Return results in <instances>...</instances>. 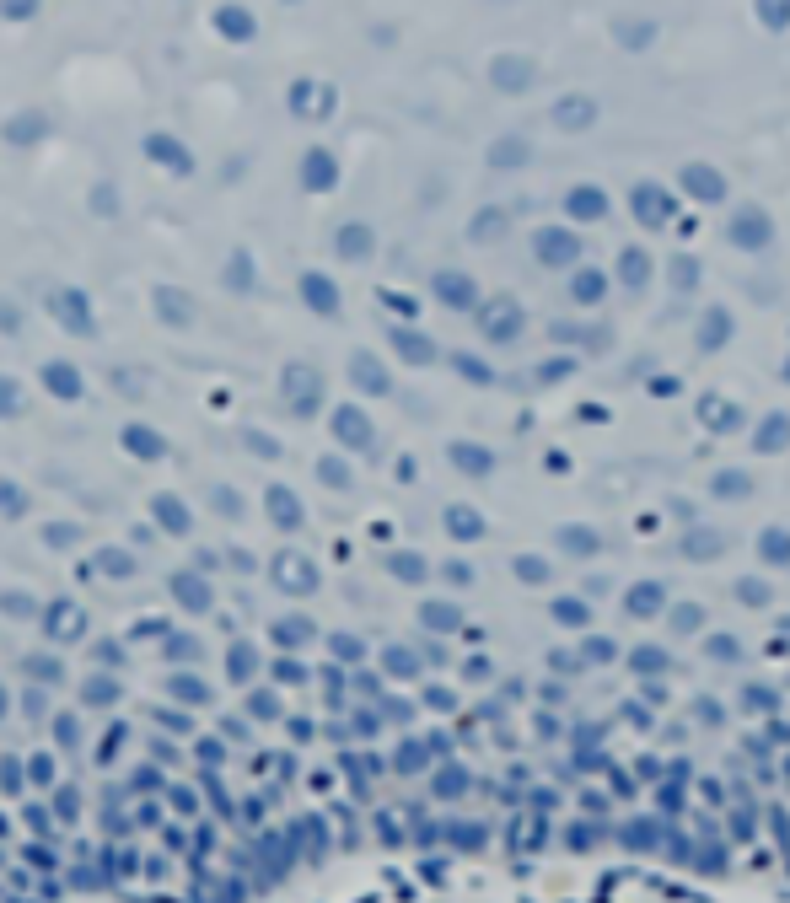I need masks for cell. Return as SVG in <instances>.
Masks as SVG:
<instances>
[{
  "label": "cell",
  "instance_id": "3957f363",
  "mask_svg": "<svg viewBox=\"0 0 790 903\" xmlns=\"http://www.w3.org/2000/svg\"><path fill=\"white\" fill-rule=\"evenodd\" d=\"M140 151L151 156V162H162V167H172V172H194V156L178 146V140L167 135V129H151L146 140H140Z\"/></svg>",
  "mask_w": 790,
  "mask_h": 903
},
{
  "label": "cell",
  "instance_id": "2e32d148",
  "mask_svg": "<svg viewBox=\"0 0 790 903\" xmlns=\"http://www.w3.org/2000/svg\"><path fill=\"white\" fill-rule=\"evenodd\" d=\"M0 602H6V613H33V597H22V592H6Z\"/></svg>",
  "mask_w": 790,
  "mask_h": 903
},
{
  "label": "cell",
  "instance_id": "277c9868",
  "mask_svg": "<svg viewBox=\"0 0 790 903\" xmlns=\"http://www.w3.org/2000/svg\"><path fill=\"white\" fill-rule=\"evenodd\" d=\"M43 135H49V119H43L38 108H27V113H11V119L0 124V140H6V146H38Z\"/></svg>",
  "mask_w": 790,
  "mask_h": 903
},
{
  "label": "cell",
  "instance_id": "9a60e30c",
  "mask_svg": "<svg viewBox=\"0 0 790 903\" xmlns=\"http://www.w3.org/2000/svg\"><path fill=\"white\" fill-rule=\"evenodd\" d=\"M86 699H92V705H103V699H113V683L92 678V683H86Z\"/></svg>",
  "mask_w": 790,
  "mask_h": 903
},
{
  "label": "cell",
  "instance_id": "9c48e42d",
  "mask_svg": "<svg viewBox=\"0 0 790 903\" xmlns=\"http://www.w3.org/2000/svg\"><path fill=\"white\" fill-rule=\"evenodd\" d=\"M81 608H70V602H60V608H49V635H60V640H70V635H81Z\"/></svg>",
  "mask_w": 790,
  "mask_h": 903
},
{
  "label": "cell",
  "instance_id": "30bf717a",
  "mask_svg": "<svg viewBox=\"0 0 790 903\" xmlns=\"http://www.w3.org/2000/svg\"><path fill=\"white\" fill-rule=\"evenodd\" d=\"M17 414H22V382L0 371V420H17Z\"/></svg>",
  "mask_w": 790,
  "mask_h": 903
},
{
  "label": "cell",
  "instance_id": "8992f818",
  "mask_svg": "<svg viewBox=\"0 0 790 903\" xmlns=\"http://www.w3.org/2000/svg\"><path fill=\"white\" fill-rule=\"evenodd\" d=\"M151 296H156V318H162V323H189V318H194L189 296H183V291H172V285H156Z\"/></svg>",
  "mask_w": 790,
  "mask_h": 903
},
{
  "label": "cell",
  "instance_id": "d6986e66",
  "mask_svg": "<svg viewBox=\"0 0 790 903\" xmlns=\"http://www.w3.org/2000/svg\"><path fill=\"white\" fill-rule=\"evenodd\" d=\"M49 543H76V527H49Z\"/></svg>",
  "mask_w": 790,
  "mask_h": 903
},
{
  "label": "cell",
  "instance_id": "5b68a950",
  "mask_svg": "<svg viewBox=\"0 0 790 903\" xmlns=\"http://www.w3.org/2000/svg\"><path fill=\"white\" fill-rule=\"evenodd\" d=\"M124 452H129V457H146V463H156V457H167V441L156 436L151 425H140V420H135V425H124Z\"/></svg>",
  "mask_w": 790,
  "mask_h": 903
},
{
  "label": "cell",
  "instance_id": "4fadbf2b",
  "mask_svg": "<svg viewBox=\"0 0 790 903\" xmlns=\"http://www.w3.org/2000/svg\"><path fill=\"white\" fill-rule=\"evenodd\" d=\"M307 296H312V307H323V312L334 307V291H328L323 280H307Z\"/></svg>",
  "mask_w": 790,
  "mask_h": 903
},
{
  "label": "cell",
  "instance_id": "52a82bcc",
  "mask_svg": "<svg viewBox=\"0 0 790 903\" xmlns=\"http://www.w3.org/2000/svg\"><path fill=\"white\" fill-rule=\"evenodd\" d=\"M27 506H33L27 490L11 479V473H0V516H11V522H17V516H27Z\"/></svg>",
  "mask_w": 790,
  "mask_h": 903
},
{
  "label": "cell",
  "instance_id": "ffe728a7",
  "mask_svg": "<svg viewBox=\"0 0 790 903\" xmlns=\"http://www.w3.org/2000/svg\"><path fill=\"white\" fill-rule=\"evenodd\" d=\"M0 710H6V694H0Z\"/></svg>",
  "mask_w": 790,
  "mask_h": 903
},
{
  "label": "cell",
  "instance_id": "8fae6325",
  "mask_svg": "<svg viewBox=\"0 0 790 903\" xmlns=\"http://www.w3.org/2000/svg\"><path fill=\"white\" fill-rule=\"evenodd\" d=\"M92 210L113 215V210H119V189H113V183H97V189H92Z\"/></svg>",
  "mask_w": 790,
  "mask_h": 903
},
{
  "label": "cell",
  "instance_id": "6da1fadb",
  "mask_svg": "<svg viewBox=\"0 0 790 903\" xmlns=\"http://www.w3.org/2000/svg\"><path fill=\"white\" fill-rule=\"evenodd\" d=\"M49 318L76 339H92L97 334V312H92V296L81 285H54L49 291Z\"/></svg>",
  "mask_w": 790,
  "mask_h": 903
},
{
  "label": "cell",
  "instance_id": "ac0fdd59",
  "mask_svg": "<svg viewBox=\"0 0 790 903\" xmlns=\"http://www.w3.org/2000/svg\"><path fill=\"white\" fill-rule=\"evenodd\" d=\"M0 17H6V22H27V17H33V6H6Z\"/></svg>",
  "mask_w": 790,
  "mask_h": 903
},
{
  "label": "cell",
  "instance_id": "5bb4252c",
  "mask_svg": "<svg viewBox=\"0 0 790 903\" xmlns=\"http://www.w3.org/2000/svg\"><path fill=\"white\" fill-rule=\"evenodd\" d=\"M226 27V33H248V17H242V11H221V17H215Z\"/></svg>",
  "mask_w": 790,
  "mask_h": 903
},
{
  "label": "cell",
  "instance_id": "e0dca14e",
  "mask_svg": "<svg viewBox=\"0 0 790 903\" xmlns=\"http://www.w3.org/2000/svg\"><path fill=\"white\" fill-rule=\"evenodd\" d=\"M0 328H6V334H11V328H22V312H11L6 301H0Z\"/></svg>",
  "mask_w": 790,
  "mask_h": 903
},
{
  "label": "cell",
  "instance_id": "ba28073f",
  "mask_svg": "<svg viewBox=\"0 0 790 903\" xmlns=\"http://www.w3.org/2000/svg\"><path fill=\"white\" fill-rule=\"evenodd\" d=\"M151 511L162 516V527H167V533H183V527H189V511H183V500H178V495H156V500H151Z\"/></svg>",
  "mask_w": 790,
  "mask_h": 903
},
{
  "label": "cell",
  "instance_id": "7c38bea8",
  "mask_svg": "<svg viewBox=\"0 0 790 903\" xmlns=\"http://www.w3.org/2000/svg\"><path fill=\"white\" fill-rule=\"evenodd\" d=\"M97 570H113V576H129V570H135V565H129V554H124V549H108V554H97Z\"/></svg>",
  "mask_w": 790,
  "mask_h": 903
},
{
  "label": "cell",
  "instance_id": "7a4b0ae2",
  "mask_svg": "<svg viewBox=\"0 0 790 903\" xmlns=\"http://www.w3.org/2000/svg\"><path fill=\"white\" fill-rule=\"evenodd\" d=\"M38 382L49 387V398H60V404H76V398L86 393V377L76 361H43L38 366Z\"/></svg>",
  "mask_w": 790,
  "mask_h": 903
}]
</instances>
